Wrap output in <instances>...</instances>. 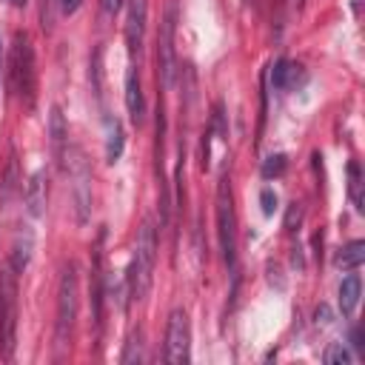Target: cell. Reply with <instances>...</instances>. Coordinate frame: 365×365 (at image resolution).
Returning <instances> with one entry per match:
<instances>
[{
	"mask_svg": "<svg viewBox=\"0 0 365 365\" xmlns=\"http://www.w3.org/2000/svg\"><path fill=\"white\" fill-rule=\"evenodd\" d=\"M214 220H217V245H220L222 262L234 271V262H237V211H234V194H231L228 171H222L217 180Z\"/></svg>",
	"mask_w": 365,
	"mask_h": 365,
	"instance_id": "obj_2",
	"label": "cell"
},
{
	"mask_svg": "<svg viewBox=\"0 0 365 365\" xmlns=\"http://www.w3.org/2000/svg\"><path fill=\"white\" fill-rule=\"evenodd\" d=\"M9 83H11V91L31 108L34 88H37V68H34L31 37L26 31H14V43H11V54H9Z\"/></svg>",
	"mask_w": 365,
	"mask_h": 365,
	"instance_id": "obj_3",
	"label": "cell"
},
{
	"mask_svg": "<svg viewBox=\"0 0 365 365\" xmlns=\"http://www.w3.org/2000/svg\"><path fill=\"white\" fill-rule=\"evenodd\" d=\"M259 205H262V214L265 217H271L277 211V194H274V188H262L259 191Z\"/></svg>",
	"mask_w": 365,
	"mask_h": 365,
	"instance_id": "obj_24",
	"label": "cell"
},
{
	"mask_svg": "<svg viewBox=\"0 0 365 365\" xmlns=\"http://www.w3.org/2000/svg\"><path fill=\"white\" fill-rule=\"evenodd\" d=\"M334 262H336V268H342V271H356V268L365 262V242H362V240H354V242L342 245Z\"/></svg>",
	"mask_w": 365,
	"mask_h": 365,
	"instance_id": "obj_17",
	"label": "cell"
},
{
	"mask_svg": "<svg viewBox=\"0 0 365 365\" xmlns=\"http://www.w3.org/2000/svg\"><path fill=\"white\" fill-rule=\"evenodd\" d=\"M299 217H302L299 205H297V202H291V208H288V220H285V228H288V231H294V220L299 222Z\"/></svg>",
	"mask_w": 365,
	"mask_h": 365,
	"instance_id": "obj_28",
	"label": "cell"
},
{
	"mask_svg": "<svg viewBox=\"0 0 365 365\" xmlns=\"http://www.w3.org/2000/svg\"><path fill=\"white\" fill-rule=\"evenodd\" d=\"M163 359L168 365H185L191 359V325H188V314L182 308H174L168 314L165 354H163Z\"/></svg>",
	"mask_w": 365,
	"mask_h": 365,
	"instance_id": "obj_7",
	"label": "cell"
},
{
	"mask_svg": "<svg viewBox=\"0 0 365 365\" xmlns=\"http://www.w3.org/2000/svg\"><path fill=\"white\" fill-rule=\"evenodd\" d=\"M77 308H80V279H77V265L66 262L60 271L57 282V319H54V339L60 348L68 345L74 322H77Z\"/></svg>",
	"mask_w": 365,
	"mask_h": 365,
	"instance_id": "obj_4",
	"label": "cell"
},
{
	"mask_svg": "<svg viewBox=\"0 0 365 365\" xmlns=\"http://www.w3.org/2000/svg\"><path fill=\"white\" fill-rule=\"evenodd\" d=\"M322 359L328 362V365H351V351L342 345V342H334V345H328L325 348V354H322Z\"/></svg>",
	"mask_w": 365,
	"mask_h": 365,
	"instance_id": "obj_22",
	"label": "cell"
},
{
	"mask_svg": "<svg viewBox=\"0 0 365 365\" xmlns=\"http://www.w3.org/2000/svg\"><path fill=\"white\" fill-rule=\"evenodd\" d=\"M348 191H351L354 208H356V211H362V202H365V197H362V168H359V163H356V160H351V163H348Z\"/></svg>",
	"mask_w": 365,
	"mask_h": 365,
	"instance_id": "obj_21",
	"label": "cell"
},
{
	"mask_svg": "<svg viewBox=\"0 0 365 365\" xmlns=\"http://www.w3.org/2000/svg\"><path fill=\"white\" fill-rule=\"evenodd\" d=\"M351 339H354V348H356V351H362V348H365V345H362V334H359V328H354Z\"/></svg>",
	"mask_w": 365,
	"mask_h": 365,
	"instance_id": "obj_34",
	"label": "cell"
},
{
	"mask_svg": "<svg viewBox=\"0 0 365 365\" xmlns=\"http://www.w3.org/2000/svg\"><path fill=\"white\" fill-rule=\"evenodd\" d=\"M103 242H106V231L97 234L94 245H91V317H94V325L100 328L103 325V302H106V251H103Z\"/></svg>",
	"mask_w": 365,
	"mask_h": 365,
	"instance_id": "obj_8",
	"label": "cell"
},
{
	"mask_svg": "<svg viewBox=\"0 0 365 365\" xmlns=\"http://www.w3.org/2000/svg\"><path fill=\"white\" fill-rule=\"evenodd\" d=\"M359 294H362V279L356 274H348L342 282H339V311L342 317H351L359 305Z\"/></svg>",
	"mask_w": 365,
	"mask_h": 365,
	"instance_id": "obj_14",
	"label": "cell"
},
{
	"mask_svg": "<svg viewBox=\"0 0 365 365\" xmlns=\"http://www.w3.org/2000/svg\"><path fill=\"white\" fill-rule=\"evenodd\" d=\"M123 145H125L123 123L117 117H106V160L117 163L123 157Z\"/></svg>",
	"mask_w": 365,
	"mask_h": 365,
	"instance_id": "obj_15",
	"label": "cell"
},
{
	"mask_svg": "<svg viewBox=\"0 0 365 365\" xmlns=\"http://www.w3.org/2000/svg\"><path fill=\"white\" fill-rule=\"evenodd\" d=\"M9 6H14V9H20V6H26V0H6Z\"/></svg>",
	"mask_w": 365,
	"mask_h": 365,
	"instance_id": "obj_35",
	"label": "cell"
},
{
	"mask_svg": "<svg viewBox=\"0 0 365 365\" xmlns=\"http://www.w3.org/2000/svg\"><path fill=\"white\" fill-rule=\"evenodd\" d=\"M285 165H288L285 154H271V157L262 163V177H265V180H271V177H279V174L285 171Z\"/></svg>",
	"mask_w": 365,
	"mask_h": 365,
	"instance_id": "obj_23",
	"label": "cell"
},
{
	"mask_svg": "<svg viewBox=\"0 0 365 365\" xmlns=\"http://www.w3.org/2000/svg\"><path fill=\"white\" fill-rule=\"evenodd\" d=\"M43 3V29L51 31V23H54V6L57 0H40Z\"/></svg>",
	"mask_w": 365,
	"mask_h": 365,
	"instance_id": "obj_26",
	"label": "cell"
},
{
	"mask_svg": "<svg viewBox=\"0 0 365 365\" xmlns=\"http://www.w3.org/2000/svg\"><path fill=\"white\" fill-rule=\"evenodd\" d=\"M26 205H29V214L31 217H40L46 211V174L43 171H34L26 182Z\"/></svg>",
	"mask_w": 365,
	"mask_h": 365,
	"instance_id": "obj_13",
	"label": "cell"
},
{
	"mask_svg": "<svg viewBox=\"0 0 365 365\" xmlns=\"http://www.w3.org/2000/svg\"><path fill=\"white\" fill-rule=\"evenodd\" d=\"M125 108H128L131 123L143 125V120H145V100H143V86H140L137 66H131L128 74H125Z\"/></svg>",
	"mask_w": 365,
	"mask_h": 365,
	"instance_id": "obj_12",
	"label": "cell"
},
{
	"mask_svg": "<svg viewBox=\"0 0 365 365\" xmlns=\"http://www.w3.org/2000/svg\"><path fill=\"white\" fill-rule=\"evenodd\" d=\"M17 182H20V174H17V157L11 154V157H9V165H6V174H3V180H0V200H3V202H9V200L14 197Z\"/></svg>",
	"mask_w": 365,
	"mask_h": 365,
	"instance_id": "obj_20",
	"label": "cell"
},
{
	"mask_svg": "<svg viewBox=\"0 0 365 365\" xmlns=\"http://www.w3.org/2000/svg\"><path fill=\"white\" fill-rule=\"evenodd\" d=\"M17 274L0 271V356L11 359L17 345Z\"/></svg>",
	"mask_w": 365,
	"mask_h": 365,
	"instance_id": "obj_5",
	"label": "cell"
},
{
	"mask_svg": "<svg viewBox=\"0 0 365 365\" xmlns=\"http://www.w3.org/2000/svg\"><path fill=\"white\" fill-rule=\"evenodd\" d=\"M31 245H34L31 231H20V234L14 237V245H11V271H14V274H20V271L29 265Z\"/></svg>",
	"mask_w": 365,
	"mask_h": 365,
	"instance_id": "obj_18",
	"label": "cell"
},
{
	"mask_svg": "<svg viewBox=\"0 0 365 365\" xmlns=\"http://www.w3.org/2000/svg\"><path fill=\"white\" fill-rule=\"evenodd\" d=\"M80 6H83V0H57V9H60V14H68V17H71V14H74Z\"/></svg>",
	"mask_w": 365,
	"mask_h": 365,
	"instance_id": "obj_27",
	"label": "cell"
},
{
	"mask_svg": "<svg viewBox=\"0 0 365 365\" xmlns=\"http://www.w3.org/2000/svg\"><path fill=\"white\" fill-rule=\"evenodd\" d=\"M174 37H177V0H168L165 3V14H163V23H160V34H157V66H160L163 88H171L174 74H177Z\"/></svg>",
	"mask_w": 365,
	"mask_h": 365,
	"instance_id": "obj_6",
	"label": "cell"
},
{
	"mask_svg": "<svg viewBox=\"0 0 365 365\" xmlns=\"http://www.w3.org/2000/svg\"><path fill=\"white\" fill-rule=\"evenodd\" d=\"M317 322H331V311H328V305H319V308H317Z\"/></svg>",
	"mask_w": 365,
	"mask_h": 365,
	"instance_id": "obj_32",
	"label": "cell"
},
{
	"mask_svg": "<svg viewBox=\"0 0 365 365\" xmlns=\"http://www.w3.org/2000/svg\"><path fill=\"white\" fill-rule=\"evenodd\" d=\"M145 17H148V0H128V14H125V43H128L131 57H140V51H143Z\"/></svg>",
	"mask_w": 365,
	"mask_h": 365,
	"instance_id": "obj_10",
	"label": "cell"
},
{
	"mask_svg": "<svg viewBox=\"0 0 365 365\" xmlns=\"http://www.w3.org/2000/svg\"><path fill=\"white\" fill-rule=\"evenodd\" d=\"M211 123H214V128H217V134L220 137H225L228 131H225V114H222V103H214V117H211Z\"/></svg>",
	"mask_w": 365,
	"mask_h": 365,
	"instance_id": "obj_25",
	"label": "cell"
},
{
	"mask_svg": "<svg viewBox=\"0 0 365 365\" xmlns=\"http://www.w3.org/2000/svg\"><path fill=\"white\" fill-rule=\"evenodd\" d=\"M100 3H103V11L106 14H117L120 6H123V0H100Z\"/></svg>",
	"mask_w": 365,
	"mask_h": 365,
	"instance_id": "obj_29",
	"label": "cell"
},
{
	"mask_svg": "<svg viewBox=\"0 0 365 365\" xmlns=\"http://www.w3.org/2000/svg\"><path fill=\"white\" fill-rule=\"evenodd\" d=\"M302 6H305V0H288V11H291V14H299Z\"/></svg>",
	"mask_w": 365,
	"mask_h": 365,
	"instance_id": "obj_33",
	"label": "cell"
},
{
	"mask_svg": "<svg viewBox=\"0 0 365 365\" xmlns=\"http://www.w3.org/2000/svg\"><path fill=\"white\" fill-rule=\"evenodd\" d=\"M297 74H299V66L282 57V60H277V63L271 66V86H274L277 91H288V88L297 83Z\"/></svg>",
	"mask_w": 365,
	"mask_h": 365,
	"instance_id": "obj_16",
	"label": "cell"
},
{
	"mask_svg": "<svg viewBox=\"0 0 365 365\" xmlns=\"http://www.w3.org/2000/svg\"><path fill=\"white\" fill-rule=\"evenodd\" d=\"M48 140H51V154L57 160L60 168H66V143H68V125H66V117L60 111V106H51V114H48Z\"/></svg>",
	"mask_w": 365,
	"mask_h": 365,
	"instance_id": "obj_11",
	"label": "cell"
},
{
	"mask_svg": "<svg viewBox=\"0 0 365 365\" xmlns=\"http://www.w3.org/2000/svg\"><path fill=\"white\" fill-rule=\"evenodd\" d=\"M154 262H157V228L151 220H145L137 231V245H134V257H131L128 277H125L128 297L134 302H143L148 297L151 282H154Z\"/></svg>",
	"mask_w": 365,
	"mask_h": 365,
	"instance_id": "obj_1",
	"label": "cell"
},
{
	"mask_svg": "<svg viewBox=\"0 0 365 365\" xmlns=\"http://www.w3.org/2000/svg\"><path fill=\"white\" fill-rule=\"evenodd\" d=\"M3 77H6V48H3V34H0V91H3Z\"/></svg>",
	"mask_w": 365,
	"mask_h": 365,
	"instance_id": "obj_30",
	"label": "cell"
},
{
	"mask_svg": "<svg viewBox=\"0 0 365 365\" xmlns=\"http://www.w3.org/2000/svg\"><path fill=\"white\" fill-rule=\"evenodd\" d=\"M123 365H134V362H145V342H143V328L131 331L128 342H125V351L120 356Z\"/></svg>",
	"mask_w": 365,
	"mask_h": 365,
	"instance_id": "obj_19",
	"label": "cell"
},
{
	"mask_svg": "<svg viewBox=\"0 0 365 365\" xmlns=\"http://www.w3.org/2000/svg\"><path fill=\"white\" fill-rule=\"evenodd\" d=\"M71 180H74V205H77V222H86L91 214V171L83 160V154L77 151V160L71 165Z\"/></svg>",
	"mask_w": 365,
	"mask_h": 365,
	"instance_id": "obj_9",
	"label": "cell"
},
{
	"mask_svg": "<svg viewBox=\"0 0 365 365\" xmlns=\"http://www.w3.org/2000/svg\"><path fill=\"white\" fill-rule=\"evenodd\" d=\"M94 77H100V48L94 51ZM94 94H97V97L103 94V91H100V80H97V86H94Z\"/></svg>",
	"mask_w": 365,
	"mask_h": 365,
	"instance_id": "obj_31",
	"label": "cell"
}]
</instances>
